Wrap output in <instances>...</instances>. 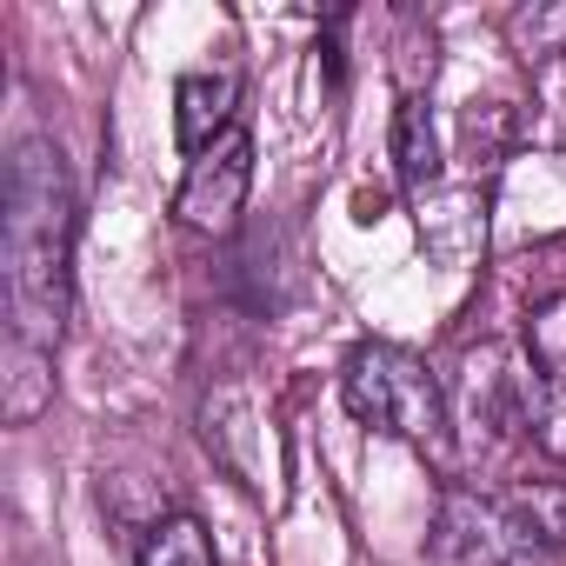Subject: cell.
Segmentation results:
<instances>
[{"label": "cell", "instance_id": "cell-1", "mask_svg": "<svg viewBox=\"0 0 566 566\" xmlns=\"http://www.w3.org/2000/svg\"><path fill=\"white\" fill-rule=\"evenodd\" d=\"M67 260H74V180L48 134L14 140L0 180V280H8V340L61 347L67 321Z\"/></svg>", "mask_w": 566, "mask_h": 566}, {"label": "cell", "instance_id": "cell-2", "mask_svg": "<svg viewBox=\"0 0 566 566\" xmlns=\"http://www.w3.org/2000/svg\"><path fill=\"white\" fill-rule=\"evenodd\" d=\"M340 400L360 427L387 433V440H413V447H440L447 440V394L433 380V367L394 340H360L340 367Z\"/></svg>", "mask_w": 566, "mask_h": 566}, {"label": "cell", "instance_id": "cell-3", "mask_svg": "<svg viewBox=\"0 0 566 566\" xmlns=\"http://www.w3.org/2000/svg\"><path fill=\"white\" fill-rule=\"evenodd\" d=\"M427 559L433 566H566V546L533 520V506L520 493L453 486L440 500Z\"/></svg>", "mask_w": 566, "mask_h": 566}, {"label": "cell", "instance_id": "cell-4", "mask_svg": "<svg viewBox=\"0 0 566 566\" xmlns=\"http://www.w3.org/2000/svg\"><path fill=\"white\" fill-rule=\"evenodd\" d=\"M247 187H253V140L233 127L200 160H187V180L174 193V220L193 227V233H227L247 207Z\"/></svg>", "mask_w": 566, "mask_h": 566}, {"label": "cell", "instance_id": "cell-5", "mask_svg": "<svg viewBox=\"0 0 566 566\" xmlns=\"http://www.w3.org/2000/svg\"><path fill=\"white\" fill-rule=\"evenodd\" d=\"M207 453L247 486V493H266L273 486V453H266V427H260V407L247 387H227L207 400Z\"/></svg>", "mask_w": 566, "mask_h": 566}, {"label": "cell", "instance_id": "cell-6", "mask_svg": "<svg viewBox=\"0 0 566 566\" xmlns=\"http://www.w3.org/2000/svg\"><path fill=\"white\" fill-rule=\"evenodd\" d=\"M233 114H240V74L233 67H193V74H180V87H174V134H180L187 160H200L213 140H227Z\"/></svg>", "mask_w": 566, "mask_h": 566}, {"label": "cell", "instance_id": "cell-7", "mask_svg": "<svg viewBox=\"0 0 566 566\" xmlns=\"http://www.w3.org/2000/svg\"><path fill=\"white\" fill-rule=\"evenodd\" d=\"M48 407H54V354L8 340V360H0V413H8V427H34Z\"/></svg>", "mask_w": 566, "mask_h": 566}, {"label": "cell", "instance_id": "cell-8", "mask_svg": "<svg viewBox=\"0 0 566 566\" xmlns=\"http://www.w3.org/2000/svg\"><path fill=\"white\" fill-rule=\"evenodd\" d=\"M394 174L407 193H427L440 174V127H433V107L420 94H407L394 107Z\"/></svg>", "mask_w": 566, "mask_h": 566}, {"label": "cell", "instance_id": "cell-9", "mask_svg": "<svg viewBox=\"0 0 566 566\" xmlns=\"http://www.w3.org/2000/svg\"><path fill=\"white\" fill-rule=\"evenodd\" d=\"M140 566H213V539L193 513H167L140 539Z\"/></svg>", "mask_w": 566, "mask_h": 566}, {"label": "cell", "instance_id": "cell-10", "mask_svg": "<svg viewBox=\"0 0 566 566\" xmlns=\"http://www.w3.org/2000/svg\"><path fill=\"white\" fill-rule=\"evenodd\" d=\"M526 360L539 367L546 387H566V294H553L526 314Z\"/></svg>", "mask_w": 566, "mask_h": 566}, {"label": "cell", "instance_id": "cell-11", "mask_svg": "<svg viewBox=\"0 0 566 566\" xmlns=\"http://www.w3.org/2000/svg\"><path fill=\"white\" fill-rule=\"evenodd\" d=\"M533 440L566 460V387H533Z\"/></svg>", "mask_w": 566, "mask_h": 566}, {"label": "cell", "instance_id": "cell-12", "mask_svg": "<svg viewBox=\"0 0 566 566\" xmlns=\"http://www.w3.org/2000/svg\"><path fill=\"white\" fill-rule=\"evenodd\" d=\"M520 500H526V506H533V520L566 546V486H526Z\"/></svg>", "mask_w": 566, "mask_h": 566}]
</instances>
